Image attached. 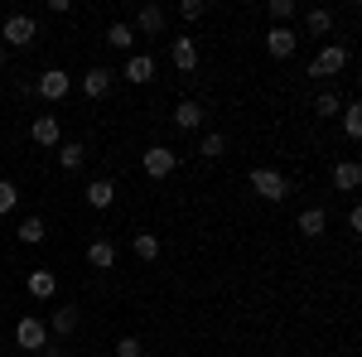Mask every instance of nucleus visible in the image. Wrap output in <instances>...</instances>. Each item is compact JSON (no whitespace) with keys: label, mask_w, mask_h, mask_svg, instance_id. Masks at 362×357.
I'll list each match as a JSON object with an SVG mask.
<instances>
[{"label":"nucleus","mask_w":362,"mask_h":357,"mask_svg":"<svg viewBox=\"0 0 362 357\" xmlns=\"http://www.w3.org/2000/svg\"><path fill=\"white\" fill-rule=\"evenodd\" d=\"M251 193L256 198H266V203H280V198H290V179L271 165H256L251 169Z\"/></svg>","instance_id":"1"},{"label":"nucleus","mask_w":362,"mask_h":357,"mask_svg":"<svg viewBox=\"0 0 362 357\" xmlns=\"http://www.w3.org/2000/svg\"><path fill=\"white\" fill-rule=\"evenodd\" d=\"M0 39H5L10 49H34V44H39V25H34V15H5Z\"/></svg>","instance_id":"2"},{"label":"nucleus","mask_w":362,"mask_h":357,"mask_svg":"<svg viewBox=\"0 0 362 357\" xmlns=\"http://www.w3.org/2000/svg\"><path fill=\"white\" fill-rule=\"evenodd\" d=\"M140 169H145V179H169V174L179 169V155H174L169 145H150V150L140 155Z\"/></svg>","instance_id":"3"},{"label":"nucleus","mask_w":362,"mask_h":357,"mask_svg":"<svg viewBox=\"0 0 362 357\" xmlns=\"http://www.w3.org/2000/svg\"><path fill=\"white\" fill-rule=\"evenodd\" d=\"M15 343H20L25 353H44V348H49V324L34 319V314H25V319L15 324Z\"/></svg>","instance_id":"4"},{"label":"nucleus","mask_w":362,"mask_h":357,"mask_svg":"<svg viewBox=\"0 0 362 357\" xmlns=\"http://www.w3.org/2000/svg\"><path fill=\"white\" fill-rule=\"evenodd\" d=\"M348 68V44H329V49H319V58L309 63V78H338Z\"/></svg>","instance_id":"5"},{"label":"nucleus","mask_w":362,"mask_h":357,"mask_svg":"<svg viewBox=\"0 0 362 357\" xmlns=\"http://www.w3.org/2000/svg\"><path fill=\"white\" fill-rule=\"evenodd\" d=\"M34 92H39L44 102H63V97L73 92V78H68L63 68H49V73H39V83H34Z\"/></svg>","instance_id":"6"},{"label":"nucleus","mask_w":362,"mask_h":357,"mask_svg":"<svg viewBox=\"0 0 362 357\" xmlns=\"http://www.w3.org/2000/svg\"><path fill=\"white\" fill-rule=\"evenodd\" d=\"M112 87H116V73L107 68V63H102V68H87V73H83V92L92 97V102H102Z\"/></svg>","instance_id":"7"},{"label":"nucleus","mask_w":362,"mask_h":357,"mask_svg":"<svg viewBox=\"0 0 362 357\" xmlns=\"http://www.w3.org/2000/svg\"><path fill=\"white\" fill-rule=\"evenodd\" d=\"M295 49H300V39H295L290 25H276L271 34H266V54L271 58H295Z\"/></svg>","instance_id":"8"},{"label":"nucleus","mask_w":362,"mask_h":357,"mask_svg":"<svg viewBox=\"0 0 362 357\" xmlns=\"http://www.w3.org/2000/svg\"><path fill=\"white\" fill-rule=\"evenodd\" d=\"M121 78L136 83V87L155 83V58H150V54H131V58H126V68H121Z\"/></svg>","instance_id":"9"},{"label":"nucleus","mask_w":362,"mask_h":357,"mask_svg":"<svg viewBox=\"0 0 362 357\" xmlns=\"http://www.w3.org/2000/svg\"><path fill=\"white\" fill-rule=\"evenodd\" d=\"M83 198H87V208H97V213H107V208L116 203V184H112V179H92V184L83 189Z\"/></svg>","instance_id":"10"},{"label":"nucleus","mask_w":362,"mask_h":357,"mask_svg":"<svg viewBox=\"0 0 362 357\" xmlns=\"http://www.w3.org/2000/svg\"><path fill=\"white\" fill-rule=\"evenodd\" d=\"M169 63H174L179 73H194L198 68V44L194 39H174V44H169Z\"/></svg>","instance_id":"11"},{"label":"nucleus","mask_w":362,"mask_h":357,"mask_svg":"<svg viewBox=\"0 0 362 357\" xmlns=\"http://www.w3.org/2000/svg\"><path fill=\"white\" fill-rule=\"evenodd\" d=\"M87 266H92V271H112L116 266V242H107V237L87 242Z\"/></svg>","instance_id":"12"},{"label":"nucleus","mask_w":362,"mask_h":357,"mask_svg":"<svg viewBox=\"0 0 362 357\" xmlns=\"http://www.w3.org/2000/svg\"><path fill=\"white\" fill-rule=\"evenodd\" d=\"M358 184H362V165L358 160H338L334 165V189L338 193H358Z\"/></svg>","instance_id":"13"},{"label":"nucleus","mask_w":362,"mask_h":357,"mask_svg":"<svg viewBox=\"0 0 362 357\" xmlns=\"http://www.w3.org/2000/svg\"><path fill=\"white\" fill-rule=\"evenodd\" d=\"M25 290L34 295V300H54L58 275H54V271H29V275H25Z\"/></svg>","instance_id":"14"},{"label":"nucleus","mask_w":362,"mask_h":357,"mask_svg":"<svg viewBox=\"0 0 362 357\" xmlns=\"http://www.w3.org/2000/svg\"><path fill=\"white\" fill-rule=\"evenodd\" d=\"M169 121H174L179 131H198L208 116H203V107H198V102H174V116H169Z\"/></svg>","instance_id":"15"},{"label":"nucleus","mask_w":362,"mask_h":357,"mask_svg":"<svg viewBox=\"0 0 362 357\" xmlns=\"http://www.w3.org/2000/svg\"><path fill=\"white\" fill-rule=\"evenodd\" d=\"M324 227H329V213H324V208H305L300 222H295V232L309 237V242H314V237H324Z\"/></svg>","instance_id":"16"},{"label":"nucleus","mask_w":362,"mask_h":357,"mask_svg":"<svg viewBox=\"0 0 362 357\" xmlns=\"http://www.w3.org/2000/svg\"><path fill=\"white\" fill-rule=\"evenodd\" d=\"M29 140H34V145H58V140H63V131H58V116H34Z\"/></svg>","instance_id":"17"},{"label":"nucleus","mask_w":362,"mask_h":357,"mask_svg":"<svg viewBox=\"0 0 362 357\" xmlns=\"http://www.w3.org/2000/svg\"><path fill=\"white\" fill-rule=\"evenodd\" d=\"M58 165H63V174L83 169V165H87V150L78 145V140H58Z\"/></svg>","instance_id":"18"},{"label":"nucleus","mask_w":362,"mask_h":357,"mask_svg":"<svg viewBox=\"0 0 362 357\" xmlns=\"http://www.w3.org/2000/svg\"><path fill=\"white\" fill-rule=\"evenodd\" d=\"M131 29H140V34H160V29H165V10H160V5H140V15H136Z\"/></svg>","instance_id":"19"},{"label":"nucleus","mask_w":362,"mask_h":357,"mask_svg":"<svg viewBox=\"0 0 362 357\" xmlns=\"http://www.w3.org/2000/svg\"><path fill=\"white\" fill-rule=\"evenodd\" d=\"M107 44L121 49V54H131V49H136V29L126 25V20H116V25H107Z\"/></svg>","instance_id":"20"},{"label":"nucleus","mask_w":362,"mask_h":357,"mask_svg":"<svg viewBox=\"0 0 362 357\" xmlns=\"http://www.w3.org/2000/svg\"><path fill=\"white\" fill-rule=\"evenodd\" d=\"M73 329H78V309H73V304H63V309H54V319H49V333H58V338H68Z\"/></svg>","instance_id":"21"},{"label":"nucleus","mask_w":362,"mask_h":357,"mask_svg":"<svg viewBox=\"0 0 362 357\" xmlns=\"http://www.w3.org/2000/svg\"><path fill=\"white\" fill-rule=\"evenodd\" d=\"M131 251H136L140 261H160V237L155 232H136L131 237Z\"/></svg>","instance_id":"22"},{"label":"nucleus","mask_w":362,"mask_h":357,"mask_svg":"<svg viewBox=\"0 0 362 357\" xmlns=\"http://www.w3.org/2000/svg\"><path fill=\"white\" fill-rule=\"evenodd\" d=\"M44 232H49V227H44V218H25V222H20V232H15V237H20L25 247H39V242H44Z\"/></svg>","instance_id":"23"},{"label":"nucleus","mask_w":362,"mask_h":357,"mask_svg":"<svg viewBox=\"0 0 362 357\" xmlns=\"http://www.w3.org/2000/svg\"><path fill=\"white\" fill-rule=\"evenodd\" d=\"M305 29L314 34V39H324V34L334 29V15H329V10H309V15H305Z\"/></svg>","instance_id":"24"},{"label":"nucleus","mask_w":362,"mask_h":357,"mask_svg":"<svg viewBox=\"0 0 362 357\" xmlns=\"http://www.w3.org/2000/svg\"><path fill=\"white\" fill-rule=\"evenodd\" d=\"M338 116H343V131H348V140H358V136H362V107H358V102H348Z\"/></svg>","instance_id":"25"},{"label":"nucleus","mask_w":362,"mask_h":357,"mask_svg":"<svg viewBox=\"0 0 362 357\" xmlns=\"http://www.w3.org/2000/svg\"><path fill=\"white\" fill-rule=\"evenodd\" d=\"M223 150H227V140L218 136V131H208V136L198 140V155H203V160H223Z\"/></svg>","instance_id":"26"},{"label":"nucleus","mask_w":362,"mask_h":357,"mask_svg":"<svg viewBox=\"0 0 362 357\" xmlns=\"http://www.w3.org/2000/svg\"><path fill=\"white\" fill-rule=\"evenodd\" d=\"M314 111H319V116H338V111H343V102H338L334 92H319V97H314Z\"/></svg>","instance_id":"27"},{"label":"nucleus","mask_w":362,"mask_h":357,"mask_svg":"<svg viewBox=\"0 0 362 357\" xmlns=\"http://www.w3.org/2000/svg\"><path fill=\"white\" fill-rule=\"evenodd\" d=\"M116 357H145V348H140V338H136V333L116 338Z\"/></svg>","instance_id":"28"},{"label":"nucleus","mask_w":362,"mask_h":357,"mask_svg":"<svg viewBox=\"0 0 362 357\" xmlns=\"http://www.w3.org/2000/svg\"><path fill=\"white\" fill-rule=\"evenodd\" d=\"M203 15H208V5H203V0H179V20H189V25H194V20H203Z\"/></svg>","instance_id":"29"},{"label":"nucleus","mask_w":362,"mask_h":357,"mask_svg":"<svg viewBox=\"0 0 362 357\" xmlns=\"http://www.w3.org/2000/svg\"><path fill=\"white\" fill-rule=\"evenodd\" d=\"M15 203H20V189L10 179H0V213H15Z\"/></svg>","instance_id":"30"},{"label":"nucleus","mask_w":362,"mask_h":357,"mask_svg":"<svg viewBox=\"0 0 362 357\" xmlns=\"http://www.w3.org/2000/svg\"><path fill=\"white\" fill-rule=\"evenodd\" d=\"M271 20L276 25H290L295 20V0H271Z\"/></svg>","instance_id":"31"},{"label":"nucleus","mask_w":362,"mask_h":357,"mask_svg":"<svg viewBox=\"0 0 362 357\" xmlns=\"http://www.w3.org/2000/svg\"><path fill=\"white\" fill-rule=\"evenodd\" d=\"M0 68H5V49H0Z\"/></svg>","instance_id":"32"}]
</instances>
